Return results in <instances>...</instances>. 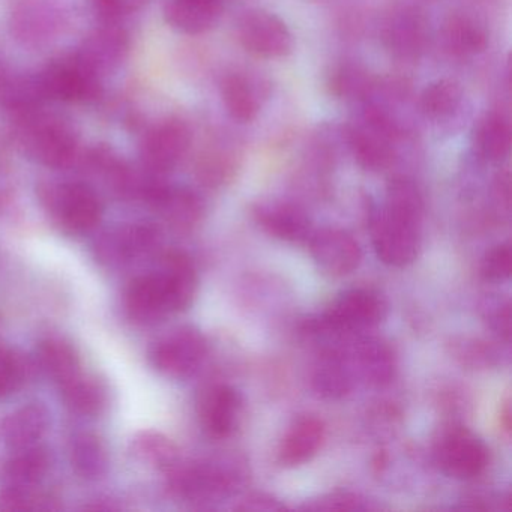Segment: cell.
Here are the masks:
<instances>
[{
  "mask_svg": "<svg viewBox=\"0 0 512 512\" xmlns=\"http://www.w3.org/2000/svg\"><path fill=\"white\" fill-rule=\"evenodd\" d=\"M50 455L46 449L32 448L16 451V455L5 463L0 478L7 485L35 487L49 472Z\"/></svg>",
  "mask_w": 512,
  "mask_h": 512,
  "instance_id": "obj_24",
  "label": "cell"
},
{
  "mask_svg": "<svg viewBox=\"0 0 512 512\" xmlns=\"http://www.w3.org/2000/svg\"><path fill=\"white\" fill-rule=\"evenodd\" d=\"M206 355V341L193 328L173 331L155 344L151 361L164 376L185 379L193 376Z\"/></svg>",
  "mask_w": 512,
  "mask_h": 512,
  "instance_id": "obj_7",
  "label": "cell"
},
{
  "mask_svg": "<svg viewBox=\"0 0 512 512\" xmlns=\"http://www.w3.org/2000/svg\"><path fill=\"white\" fill-rule=\"evenodd\" d=\"M443 40L449 52L461 58L484 52L488 43L485 29L463 14H454L446 20L443 26Z\"/></svg>",
  "mask_w": 512,
  "mask_h": 512,
  "instance_id": "obj_26",
  "label": "cell"
},
{
  "mask_svg": "<svg viewBox=\"0 0 512 512\" xmlns=\"http://www.w3.org/2000/svg\"><path fill=\"white\" fill-rule=\"evenodd\" d=\"M331 94L346 100L368 98L373 92L374 82L368 71L359 65L346 64L335 68L329 77Z\"/></svg>",
  "mask_w": 512,
  "mask_h": 512,
  "instance_id": "obj_36",
  "label": "cell"
},
{
  "mask_svg": "<svg viewBox=\"0 0 512 512\" xmlns=\"http://www.w3.org/2000/svg\"><path fill=\"white\" fill-rule=\"evenodd\" d=\"M64 26V16L50 0H20L11 14V35L31 49L56 40Z\"/></svg>",
  "mask_w": 512,
  "mask_h": 512,
  "instance_id": "obj_9",
  "label": "cell"
},
{
  "mask_svg": "<svg viewBox=\"0 0 512 512\" xmlns=\"http://www.w3.org/2000/svg\"><path fill=\"white\" fill-rule=\"evenodd\" d=\"M169 487L176 496L191 500L217 499L226 496L233 487L227 470L212 464L178 466L169 472Z\"/></svg>",
  "mask_w": 512,
  "mask_h": 512,
  "instance_id": "obj_12",
  "label": "cell"
},
{
  "mask_svg": "<svg viewBox=\"0 0 512 512\" xmlns=\"http://www.w3.org/2000/svg\"><path fill=\"white\" fill-rule=\"evenodd\" d=\"M191 131L181 119H166L149 128L140 143L143 170L164 176L172 172L187 155Z\"/></svg>",
  "mask_w": 512,
  "mask_h": 512,
  "instance_id": "obj_4",
  "label": "cell"
},
{
  "mask_svg": "<svg viewBox=\"0 0 512 512\" xmlns=\"http://www.w3.org/2000/svg\"><path fill=\"white\" fill-rule=\"evenodd\" d=\"M65 404L73 412L83 416H94L106 406V391L98 380L80 373L68 382L59 385Z\"/></svg>",
  "mask_w": 512,
  "mask_h": 512,
  "instance_id": "obj_30",
  "label": "cell"
},
{
  "mask_svg": "<svg viewBox=\"0 0 512 512\" xmlns=\"http://www.w3.org/2000/svg\"><path fill=\"white\" fill-rule=\"evenodd\" d=\"M493 326L505 340L511 337V307L509 304L503 305L493 316Z\"/></svg>",
  "mask_w": 512,
  "mask_h": 512,
  "instance_id": "obj_44",
  "label": "cell"
},
{
  "mask_svg": "<svg viewBox=\"0 0 512 512\" xmlns=\"http://www.w3.org/2000/svg\"><path fill=\"white\" fill-rule=\"evenodd\" d=\"M221 7L218 0H167L164 17L176 31L200 35L217 23Z\"/></svg>",
  "mask_w": 512,
  "mask_h": 512,
  "instance_id": "obj_20",
  "label": "cell"
},
{
  "mask_svg": "<svg viewBox=\"0 0 512 512\" xmlns=\"http://www.w3.org/2000/svg\"><path fill=\"white\" fill-rule=\"evenodd\" d=\"M28 362L22 355L10 349H0V398L19 391L28 380Z\"/></svg>",
  "mask_w": 512,
  "mask_h": 512,
  "instance_id": "obj_39",
  "label": "cell"
},
{
  "mask_svg": "<svg viewBox=\"0 0 512 512\" xmlns=\"http://www.w3.org/2000/svg\"><path fill=\"white\" fill-rule=\"evenodd\" d=\"M310 250L317 265L334 277L355 271L362 259L358 242L344 230H319L311 236Z\"/></svg>",
  "mask_w": 512,
  "mask_h": 512,
  "instance_id": "obj_13",
  "label": "cell"
},
{
  "mask_svg": "<svg viewBox=\"0 0 512 512\" xmlns=\"http://www.w3.org/2000/svg\"><path fill=\"white\" fill-rule=\"evenodd\" d=\"M70 457L74 469L83 478H100L109 466V458L103 442L91 433L77 434L71 440Z\"/></svg>",
  "mask_w": 512,
  "mask_h": 512,
  "instance_id": "obj_31",
  "label": "cell"
},
{
  "mask_svg": "<svg viewBox=\"0 0 512 512\" xmlns=\"http://www.w3.org/2000/svg\"><path fill=\"white\" fill-rule=\"evenodd\" d=\"M160 241V232L151 224H131L104 235L98 242L97 253L109 265H122L137 257L152 253Z\"/></svg>",
  "mask_w": 512,
  "mask_h": 512,
  "instance_id": "obj_15",
  "label": "cell"
},
{
  "mask_svg": "<svg viewBox=\"0 0 512 512\" xmlns=\"http://www.w3.org/2000/svg\"><path fill=\"white\" fill-rule=\"evenodd\" d=\"M19 119L17 140L31 160L56 170L68 169L76 163L79 139L67 122L44 115L40 109Z\"/></svg>",
  "mask_w": 512,
  "mask_h": 512,
  "instance_id": "obj_1",
  "label": "cell"
},
{
  "mask_svg": "<svg viewBox=\"0 0 512 512\" xmlns=\"http://www.w3.org/2000/svg\"><path fill=\"white\" fill-rule=\"evenodd\" d=\"M151 0H92L95 11L104 23H119L146 7Z\"/></svg>",
  "mask_w": 512,
  "mask_h": 512,
  "instance_id": "obj_41",
  "label": "cell"
},
{
  "mask_svg": "<svg viewBox=\"0 0 512 512\" xmlns=\"http://www.w3.org/2000/svg\"><path fill=\"white\" fill-rule=\"evenodd\" d=\"M241 395L227 385H215L203 392L199 415L206 433L215 439L230 436L238 422Z\"/></svg>",
  "mask_w": 512,
  "mask_h": 512,
  "instance_id": "obj_16",
  "label": "cell"
},
{
  "mask_svg": "<svg viewBox=\"0 0 512 512\" xmlns=\"http://www.w3.org/2000/svg\"><path fill=\"white\" fill-rule=\"evenodd\" d=\"M125 307L131 320L139 325H154L167 314L175 313L160 272L131 281L125 295Z\"/></svg>",
  "mask_w": 512,
  "mask_h": 512,
  "instance_id": "obj_14",
  "label": "cell"
},
{
  "mask_svg": "<svg viewBox=\"0 0 512 512\" xmlns=\"http://www.w3.org/2000/svg\"><path fill=\"white\" fill-rule=\"evenodd\" d=\"M368 505L364 499L358 494L349 493V491H337V493L328 494V496L320 497L313 503L307 505V509L313 511H359V509H367Z\"/></svg>",
  "mask_w": 512,
  "mask_h": 512,
  "instance_id": "obj_42",
  "label": "cell"
},
{
  "mask_svg": "<svg viewBox=\"0 0 512 512\" xmlns=\"http://www.w3.org/2000/svg\"><path fill=\"white\" fill-rule=\"evenodd\" d=\"M434 457L443 473L452 478L472 479L488 464V448L472 431L452 427L440 434Z\"/></svg>",
  "mask_w": 512,
  "mask_h": 512,
  "instance_id": "obj_5",
  "label": "cell"
},
{
  "mask_svg": "<svg viewBox=\"0 0 512 512\" xmlns=\"http://www.w3.org/2000/svg\"><path fill=\"white\" fill-rule=\"evenodd\" d=\"M358 364L362 376L373 385H385L394 376V355L382 341H362L358 347Z\"/></svg>",
  "mask_w": 512,
  "mask_h": 512,
  "instance_id": "obj_33",
  "label": "cell"
},
{
  "mask_svg": "<svg viewBox=\"0 0 512 512\" xmlns=\"http://www.w3.org/2000/svg\"><path fill=\"white\" fill-rule=\"evenodd\" d=\"M158 272L166 284L173 311L176 313L190 307L197 289L196 269L190 257L179 251H172L164 257L163 268Z\"/></svg>",
  "mask_w": 512,
  "mask_h": 512,
  "instance_id": "obj_22",
  "label": "cell"
},
{
  "mask_svg": "<svg viewBox=\"0 0 512 512\" xmlns=\"http://www.w3.org/2000/svg\"><path fill=\"white\" fill-rule=\"evenodd\" d=\"M46 100L38 74L31 76L0 68V107L23 116L40 109Z\"/></svg>",
  "mask_w": 512,
  "mask_h": 512,
  "instance_id": "obj_18",
  "label": "cell"
},
{
  "mask_svg": "<svg viewBox=\"0 0 512 512\" xmlns=\"http://www.w3.org/2000/svg\"><path fill=\"white\" fill-rule=\"evenodd\" d=\"M221 97L227 113L239 124L253 122L259 115V92L242 74H229L221 83Z\"/></svg>",
  "mask_w": 512,
  "mask_h": 512,
  "instance_id": "obj_25",
  "label": "cell"
},
{
  "mask_svg": "<svg viewBox=\"0 0 512 512\" xmlns=\"http://www.w3.org/2000/svg\"><path fill=\"white\" fill-rule=\"evenodd\" d=\"M512 251L511 245L502 244L491 248L481 263V274L488 281H505L511 277Z\"/></svg>",
  "mask_w": 512,
  "mask_h": 512,
  "instance_id": "obj_40",
  "label": "cell"
},
{
  "mask_svg": "<svg viewBox=\"0 0 512 512\" xmlns=\"http://www.w3.org/2000/svg\"><path fill=\"white\" fill-rule=\"evenodd\" d=\"M55 497L35 491L34 487H16L4 484L0 487V511H53L58 509Z\"/></svg>",
  "mask_w": 512,
  "mask_h": 512,
  "instance_id": "obj_37",
  "label": "cell"
},
{
  "mask_svg": "<svg viewBox=\"0 0 512 512\" xmlns=\"http://www.w3.org/2000/svg\"><path fill=\"white\" fill-rule=\"evenodd\" d=\"M49 428V413L41 404H28L5 418L2 436L13 451L37 446Z\"/></svg>",
  "mask_w": 512,
  "mask_h": 512,
  "instance_id": "obj_21",
  "label": "cell"
},
{
  "mask_svg": "<svg viewBox=\"0 0 512 512\" xmlns=\"http://www.w3.org/2000/svg\"><path fill=\"white\" fill-rule=\"evenodd\" d=\"M389 47L403 58L416 56L425 43L424 23L415 13H401L388 29Z\"/></svg>",
  "mask_w": 512,
  "mask_h": 512,
  "instance_id": "obj_35",
  "label": "cell"
},
{
  "mask_svg": "<svg viewBox=\"0 0 512 512\" xmlns=\"http://www.w3.org/2000/svg\"><path fill=\"white\" fill-rule=\"evenodd\" d=\"M38 362L58 385L82 373V362L76 349L61 338H49L40 344Z\"/></svg>",
  "mask_w": 512,
  "mask_h": 512,
  "instance_id": "obj_28",
  "label": "cell"
},
{
  "mask_svg": "<svg viewBox=\"0 0 512 512\" xmlns=\"http://www.w3.org/2000/svg\"><path fill=\"white\" fill-rule=\"evenodd\" d=\"M238 37L247 52L260 58H283L293 49V37L286 23L265 10L247 11L239 19Z\"/></svg>",
  "mask_w": 512,
  "mask_h": 512,
  "instance_id": "obj_8",
  "label": "cell"
},
{
  "mask_svg": "<svg viewBox=\"0 0 512 512\" xmlns=\"http://www.w3.org/2000/svg\"><path fill=\"white\" fill-rule=\"evenodd\" d=\"M232 169V161L223 152H209L199 161V175L206 184H220Z\"/></svg>",
  "mask_w": 512,
  "mask_h": 512,
  "instance_id": "obj_43",
  "label": "cell"
},
{
  "mask_svg": "<svg viewBox=\"0 0 512 512\" xmlns=\"http://www.w3.org/2000/svg\"><path fill=\"white\" fill-rule=\"evenodd\" d=\"M313 388L325 400H341L352 391V373L343 356L331 352L320 358L313 374Z\"/></svg>",
  "mask_w": 512,
  "mask_h": 512,
  "instance_id": "obj_27",
  "label": "cell"
},
{
  "mask_svg": "<svg viewBox=\"0 0 512 512\" xmlns=\"http://www.w3.org/2000/svg\"><path fill=\"white\" fill-rule=\"evenodd\" d=\"M133 451L139 460L169 473L179 464L178 449L163 434L143 431L133 440Z\"/></svg>",
  "mask_w": 512,
  "mask_h": 512,
  "instance_id": "obj_32",
  "label": "cell"
},
{
  "mask_svg": "<svg viewBox=\"0 0 512 512\" xmlns=\"http://www.w3.org/2000/svg\"><path fill=\"white\" fill-rule=\"evenodd\" d=\"M463 100V91L454 80L442 79L431 83L421 95V110L427 118L445 119L454 115Z\"/></svg>",
  "mask_w": 512,
  "mask_h": 512,
  "instance_id": "obj_34",
  "label": "cell"
},
{
  "mask_svg": "<svg viewBox=\"0 0 512 512\" xmlns=\"http://www.w3.org/2000/svg\"><path fill=\"white\" fill-rule=\"evenodd\" d=\"M155 209L163 214L170 226L178 230H190L199 223L203 205L194 191L169 187Z\"/></svg>",
  "mask_w": 512,
  "mask_h": 512,
  "instance_id": "obj_29",
  "label": "cell"
},
{
  "mask_svg": "<svg viewBox=\"0 0 512 512\" xmlns=\"http://www.w3.org/2000/svg\"><path fill=\"white\" fill-rule=\"evenodd\" d=\"M371 233L377 257L385 265L403 268L415 262L421 250V223L395 214L385 206L374 212Z\"/></svg>",
  "mask_w": 512,
  "mask_h": 512,
  "instance_id": "obj_3",
  "label": "cell"
},
{
  "mask_svg": "<svg viewBox=\"0 0 512 512\" xmlns=\"http://www.w3.org/2000/svg\"><path fill=\"white\" fill-rule=\"evenodd\" d=\"M385 316V305L379 296L364 289L343 293L326 311L322 319L325 328L334 331H359L373 328Z\"/></svg>",
  "mask_w": 512,
  "mask_h": 512,
  "instance_id": "obj_11",
  "label": "cell"
},
{
  "mask_svg": "<svg viewBox=\"0 0 512 512\" xmlns=\"http://www.w3.org/2000/svg\"><path fill=\"white\" fill-rule=\"evenodd\" d=\"M130 52V37L118 23H104L80 44L77 61L98 79L119 70Z\"/></svg>",
  "mask_w": 512,
  "mask_h": 512,
  "instance_id": "obj_10",
  "label": "cell"
},
{
  "mask_svg": "<svg viewBox=\"0 0 512 512\" xmlns=\"http://www.w3.org/2000/svg\"><path fill=\"white\" fill-rule=\"evenodd\" d=\"M38 77L47 100L86 103L101 95V80L89 73L74 55L50 62Z\"/></svg>",
  "mask_w": 512,
  "mask_h": 512,
  "instance_id": "obj_6",
  "label": "cell"
},
{
  "mask_svg": "<svg viewBox=\"0 0 512 512\" xmlns=\"http://www.w3.org/2000/svg\"><path fill=\"white\" fill-rule=\"evenodd\" d=\"M385 208L421 223L422 212H424L421 191L410 179H392L386 190Z\"/></svg>",
  "mask_w": 512,
  "mask_h": 512,
  "instance_id": "obj_38",
  "label": "cell"
},
{
  "mask_svg": "<svg viewBox=\"0 0 512 512\" xmlns=\"http://www.w3.org/2000/svg\"><path fill=\"white\" fill-rule=\"evenodd\" d=\"M475 148L484 160L499 163L511 151L512 130L509 119L503 113H487L478 122L473 134Z\"/></svg>",
  "mask_w": 512,
  "mask_h": 512,
  "instance_id": "obj_23",
  "label": "cell"
},
{
  "mask_svg": "<svg viewBox=\"0 0 512 512\" xmlns=\"http://www.w3.org/2000/svg\"><path fill=\"white\" fill-rule=\"evenodd\" d=\"M257 223L275 238L287 242H304L311 235L310 220L292 203H262L254 209Z\"/></svg>",
  "mask_w": 512,
  "mask_h": 512,
  "instance_id": "obj_17",
  "label": "cell"
},
{
  "mask_svg": "<svg viewBox=\"0 0 512 512\" xmlns=\"http://www.w3.org/2000/svg\"><path fill=\"white\" fill-rule=\"evenodd\" d=\"M325 425L320 419L305 416L298 419L284 436L280 446L281 464L287 467L301 466L310 461L322 448Z\"/></svg>",
  "mask_w": 512,
  "mask_h": 512,
  "instance_id": "obj_19",
  "label": "cell"
},
{
  "mask_svg": "<svg viewBox=\"0 0 512 512\" xmlns=\"http://www.w3.org/2000/svg\"><path fill=\"white\" fill-rule=\"evenodd\" d=\"M40 197L56 224L71 235L91 232L103 217L97 191L85 182L41 185Z\"/></svg>",
  "mask_w": 512,
  "mask_h": 512,
  "instance_id": "obj_2",
  "label": "cell"
}]
</instances>
